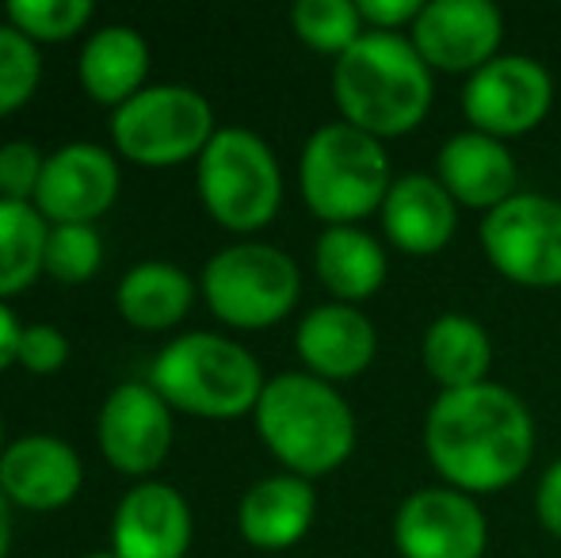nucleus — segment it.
Wrapping results in <instances>:
<instances>
[{"label":"nucleus","instance_id":"nucleus-33","mask_svg":"<svg viewBox=\"0 0 561 558\" xmlns=\"http://www.w3.org/2000/svg\"><path fill=\"white\" fill-rule=\"evenodd\" d=\"M535 516L550 536L561 539V459L550 463L535 486Z\"/></svg>","mask_w":561,"mask_h":558},{"label":"nucleus","instance_id":"nucleus-36","mask_svg":"<svg viewBox=\"0 0 561 558\" xmlns=\"http://www.w3.org/2000/svg\"><path fill=\"white\" fill-rule=\"evenodd\" d=\"M84 558H118L112 547H107V551H92V555H84Z\"/></svg>","mask_w":561,"mask_h":558},{"label":"nucleus","instance_id":"nucleus-19","mask_svg":"<svg viewBox=\"0 0 561 558\" xmlns=\"http://www.w3.org/2000/svg\"><path fill=\"white\" fill-rule=\"evenodd\" d=\"M436 180L458 207L481 210V215L519 195V164L512 149L501 138L470 127L444 141L436 157Z\"/></svg>","mask_w":561,"mask_h":558},{"label":"nucleus","instance_id":"nucleus-14","mask_svg":"<svg viewBox=\"0 0 561 558\" xmlns=\"http://www.w3.org/2000/svg\"><path fill=\"white\" fill-rule=\"evenodd\" d=\"M409 43L432 73L470 77L501 54L504 12L489 0H432L409 27Z\"/></svg>","mask_w":561,"mask_h":558},{"label":"nucleus","instance_id":"nucleus-32","mask_svg":"<svg viewBox=\"0 0 561 558\" xmlns=\"http://www.w3.org/2000/svg\"><path fill=\"white\" fill-rule=\"evenodd\" d=\"M367 31H386V35H401V27H413L421 15V0H355Z\"/></svg>","mask_w":561,"mask_h":558},{"label":"nucleus","instance_id":"nucleus-9","mask_svg":"<svg viewBox=\"0 0 561 558\" xmlns=\"http://www.w3.org/2000/svg\"><path fill=\"white\" fill-rule=\"evenodd\" d=\"M478 241L485 261L516 287H561V203L550 195H512L481 218Z\"/></svg>","mask_w":561,"mask_h":558},{"label":"nucleus","instance_id":"nucleus-23","mask_svg":"<svg viewBox=\"0 0 561 558\" xmlns=\"http://www.w3.org/2000/svg\"><path fill=\"white\" fill-rule=\"evenodd\" d=\"M421 364L439 395L481 387L493 367V337L470 314H439L421 337Z\"/></svg>","mask_w":561,"mask_h":558},{"label":"nucleus","instance_id":"nucleus-3","mask_svg":"<svg viewBox=\"0 0 561 558\" xmlns=\"http://www.w3.org/2000/svg\"><path fill=\"white\" fill-rule=\"evenodd\" d=\"M256 436L287 475L325 478L355 452V413L333 383L310 372H283L267 379L256 410Z\"/></svg>","mask_w":561,"mask_h":558},{"label":"nucleus","instance_id":"nucleus-24","mask_svg":"<svg viewBox=\"0 0 561 558\" xmlns=\"http://www.w3.org/2000/svg\"><path fill=\"white\" fill-rule=\"evenodd\" d=\"M115 306L126 326L141 329V333H169L192 314L195 283L180 264L141 261L118 280Z\"/></svg>","mask_w":561,"mask_h":558},{"label":"nucleus","instance_id":"nucleus-4","mask_svg":"<svg viewBox=\"0 0 561 558\" xmlns=\"http://www.w3.org/2000/svg\"><path fill=\"white\" fill-rule=\"evenodd\" d=\"M149 387L176 413L233 421L256 410L267 379L260 360L222 333H184L149 364Z\"/></svg>","mask_w":561,"mask_h":558},{"label":"nucleus","instance_id":"nucleus-1","mask_svg":"<svg viewBox=\"0 0 561 558\" xmlns=\"http://www.w3.org/2000/svg\"><path fill=\"white\" fill-rule=\"evenodd\" d=\"M424 455L444 486L470 498L501 493L535 459V418L516 390L481 383L444 390L424 418Z\"/></svg>","mask_w":561,"mask_h":558},{"label":"nucleus","instance_id":"nucleus-31","mask_svg":"<svg viewBox=\"0 0 561 558\" xmlns=\"http://www.w3.org/2000/svg\"><path fill=\"white\" fill-rule=\"evenodd\" d=\"M66 364H69V337L58 326H50V321L23 326L15 367H23L27 375H58Z\"/></svg>","mask_w":561,"mask_h":558},{"label":"nucleus","instance_id":"nucleus-15","mask_svg":"<svg viewBox=\"0 0 561 558\" xmlns=\"http://www.w3.org/2000/svg\"><path fill=\"white\" fill-rule=\"evenodd\" d=\"M84 486V463L73 444L46 432H31L4 447L0 459V493L12 509L54 513L66 509Z\"/></svg>","mask_w":561,"mask_h":558},{"label":"nucleus","instance_id":"nucleus-35","mask_svg":"<svg viewBox=\"0 0 561 558\" xmlns=\"http://www.w3.org/2000/svg\"><path fill=\"white\" fill-rule=\"evenodd\" d=\"M12 551V501L0 493V558Z\"/></svg>","mask_w":561,"mask_h":558},{"label":"nucleus","instance_id":"nucleus-11","mask_svg":"<svg viewBox=\"0 0 561 558\" xmlns=\"http://www.w3.org/2000/svg\"><path fill=\"white\" fill-rule=\"evenodd\" d=\"M176 440L172 406L149 383H118L96 418V444L107 467L146 482L164 467Z\"/></svg>","mask_w":561,"mask_h":558},{"label":"nucleus","instance_id":"nucleus-25","mask_svg":"<svg viewBox=\"0 0 561 558\" xmlns=\"http://www.w3.org/2000/svg\"><path fill=\"white\" fill-rule=\"evenodd\" d=\"M46 238L50 223L38 215L35 203L0 200V303L46 276Z\"/></svg>","mask_w":561,"mask_h":558},{"label":"nucleus","instance_id":"nucleus-7","mask_svg":"<svg viewBox=\"0 0 561 558\" xmlns=\"http://www.w3.org/2000/svg\"><path fill=\"white\" fill-rule=\"evenodd\" d=\"M199 291L229 329H272L302 298L295 257L267 241H237L203 264Z\"/></svg>","mask_w":561,"mask_h":558},{"label":"nucleus","instance_id":"nucleus-13","mask_svg":"<svg viewBox=\"0 0 561 558\" xmlns=\"http://www.w3.org/2000/svg\"><path fill=\"white\" fill-rule=\"evenodd\" d=\"M123 172L118 157L96 141H69L46 153L35 210L50 226H96L115 207Z\"/></svg>","mask_w":561,"mask_h":558},{"label":"nucleus","instance_id":"nucleus-21","mask_svg":"<svg viewBox=\"0 0 561 558\" xmlns=\"http://www.w3.org/2000/svg\"><path fill=\"white\" fill-rule=\"evenodd\" d=\"M313 272L333 303L359 306L382 291L390 276V261L375 234L363 226H325L313 246Z\"/></svg>","mask_w":561,"mask_h":558},{"label":"nucleus","instance_id":"nucleus-27","mask_svg":"<svg viewBox=\"0 0 561 558\" xmlns=\"http://www.w3.org/2000/svg\"><path fill=\"white\" fill-rule=\"evenodd\" d=\"M96 8L89 0H12L4 8V20L31 43H69L92 23Z\"/></svg>","mask_w":561,"mask_h":558},{"label":"nucleus","instance_id":"nucleus-29","mask_svg":"<svg viewBox=\"0 0 561 558\" xmlns=\"http://www.w3.org/2000/svg\"><path fill=\"white\" fill-rule=\"evenodd\" d=\"M43 81V54L23 31H15L8 20H0V115L20 112L31 104Z\"/></svg>","mask_w":561,"mask_h":558},{"label":"nucleus","instance_id":"nucleus-20","mask_svg":"<svg viewBox=\"0 0 561 558\" xmlns=\"http://www.w3.org/2000/svg\"><path fill=\"white\" fill-rule=\"evenodd\" d=\"M318 516V490L310 478L267 475L244 490L237 505V532L256 551H290L302 544Z\"/></svg>","mask_w":561,"mask_h":558},{"label":"nucleus","instance_id":"nucleus-28","mask_svg":"<svg viewBox=\"0 0 561 558\" xmlns=\"http://www.w3.org/2000/svg\"><path fill=\"white\" fill-rule=\"evenodd\" d=\"M104 269V238L96 226H50L46 238V276L66 287L96 280Z\"/></svg>","mask_w":561,"mask_h":558},{"label":"nucleus","instance_id":"nucleus-17","mask_svg":"<svg viewBox=\"0 0 561 558\" xmlns=\"http://www.w3.org/2000/svg\"><path fill=\"white\" fill-rule=\"evenodd\" d=\"M295 352L306 372L325 383L359 379L378 356V329L359 306L325 303L302 314L295 333Z\"/></svg>","mask_w":561,"mask_h":558},{"label":"nucleus","instance_id":"nucleus-37","mask_svg":"<svg viewBox=\"0 0 561 558\" xmlns=\"http://www.w3.org/2000/svg\"><path fill=\"white\" fill-rule=\"evenodd\" d=\"M4 447H8V440H4V421H0V459H4Z\"/></svg>","mask_w":561,"mask_h":558},{"label":"nucleus","instance_id":"nucleus-30","mask_svg":"<svg viewBox=\"0 0 561 558\" xmlns=\"http://www.w3.org/2000/svg\"><path fill=\"white\" fill-rule=\"evenodd\" d=\"M46 169V153L35 141H0V200L12 203H35L38 180Z\"/></svg>","mask_w":561,"mask_h":558},{"label":"nucleus","instance_id":"nucleus-8","mask_svg":"<svg viewBox=\"0 0 561 558\" xmlns=\"http://www.w3.org/2000/svg\"><path fill=\"white\" fill-rule=\"evenodd\" d=\"M215 135V107L192 84H146L112 112L115 153L141 169L199 161Z\"/></svg>","mask_w":561,"mask_h":558},{"label":"nucleus","instance_id":"nucleus-10","mask_svg":"<svg viewBox=\"0 0 561 558\" xmlns=\"http://www.w3.org/2000/svg\"><path fill=\"white\" fill-rule=\"evenodd\" d=\"M554 107V77L539 58L496 54L489 66L466 77L462 112L470 130L501 141L531 135Z\"/></svg>","mask_w":561,"mask_h":558},{"label":"nucleus","instance_id":"nucleus-2","mask_svg":"<svg viewBox=\"0 0 561 558\" xmlns=\"http://www.w3.org/2000/svg\"><path fill=\"white\" fill-rule=\"evenodd\" d=\"M333 100L340 119L386 141L416 130L436 100V73L409 35L367 31L333 61Z\"/></svg>","mask_w":561,"mask_h":558},{"label":"nucleus","instance_id":"nucleus-6","mask_svg":"<svg viewBox=\"0 0 561 558\" xmlns=\"http://www.w3.org/2000/svg\"><path fill=\"white\" fill-rule=\"evenodd\" d=\"M195 184L207 215L229 234H256L283 207V169L256 130L218 127L195 161Z\"/></svg>","mask_w":561,"mask_h":558},{"label":"nucleus","instance_id":"nucleus-16","mask_svg":"<svg viewBox=\"0 0 561 558\" xmlns=\"http://www.w3.org/2000/svg\"><path fill=\"white\" fill-rule=\"evenodd\" d=\"M192 536V505L169 482L146 478L115 505L112 551L118 558H187Z\"/></svg>","mask_w":561,"mask_h":558},{"label":"nucleus","instance_id":"nucleus-12","mask_svg":"<svg viewBox=\"0 0 561 558\" xmlns=\"http://www.w3.org/2000/svg\"><path fill=\"white\" fill-rule=\"evenodd\" d=\"M393 547L401 558H481L489 547V521L470 493L424 486L393 513Z\"/></svg>","mask_w":561,"mask_h":558},{"label":"nucleus","instance_id":"nucleus-26","mask_svg":"<svg viewBox=\"0 0 561 558\" xmlns=\"http://www.w3.org/2000/svg\"><path fill=\"white\" fill-rule=\"evenodd\" d=\"M290 27L310 50L329 54V58L347 54L367 35L355 0H298L290 8Z\"/></svg>","mask_w":561,"mask_h":558},{"label":"nucleus","instance_id":"nucleus-5","mask_svg":"<svg viewBox=\"0 0 561 558\" xmlns=\"http://www.w3.org/2000/svg\"><path fill=\"white\" fill-rule=\"evenodd\" d=\"M393 184L390 153L352 123H325L302 146L298 187L313 218L325 226H359L378 215Z\"/></svg>","mask_w":561,"mask_h":558},{"label":"nucleus","instance_id":"nucleus-22","mask_svg":"<svg viewBox=\"0 0 561 558\" xmlns=\"http://www.w3.org/2000/svg\"><path fill=\"white\" fill-rule=\"evenodd\" d=\"M77 77H81V89L96 104L115 112V107H123L126 100H134L146 89L149 43L126 23H107V27L89 35L81 58H77Z\"/></svg>","mask_w":561,"mask_h":558},{"label":"nucleus","instance_id":"nucleus-18","mask_svg":"<svg viewBox=\"0 0 561 558\" xmlns=\"http://www.w3.org/2000/svg\"><path fill=\"white\" fill-rule=\"evenodd\" d=\"M382 234L405 257H436L458 230V203L436 172H401L382 200Z\"/></svg>","mask_w":561,"mask_h":558},{"label":"nucleus","instance_id":"nucleus-34","mask_svg":"<svg viewBox=\"0 0 561 558\" xmlns=\"http://www.w3.org/2000/svg\"><path fill=\"white\" fill-rule=\"evenodd\" d=\"M20 337H23L20 318L0 303V375H4L8 367H15V360H20Z\"/></svg>","mask_w":561,"mask_h":558}]
</instances>
